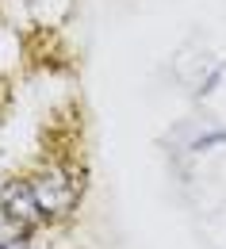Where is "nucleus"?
Instances as JSON below:
<instances>
[{"mask_svg": "<svg viewBox=\"0 0 226 249\" xmlns=\"http://www.w3.org/2000/svg\"><path fill=\"white\" fill-rule=\"evenodd\" d=\"M0 249H23V230H12V234H0Z\"/></svg>", "mask_w": 226, "mask_h": 249, "instance_id": "f257e3e1", "label": "nucleus"}]
</instances>
